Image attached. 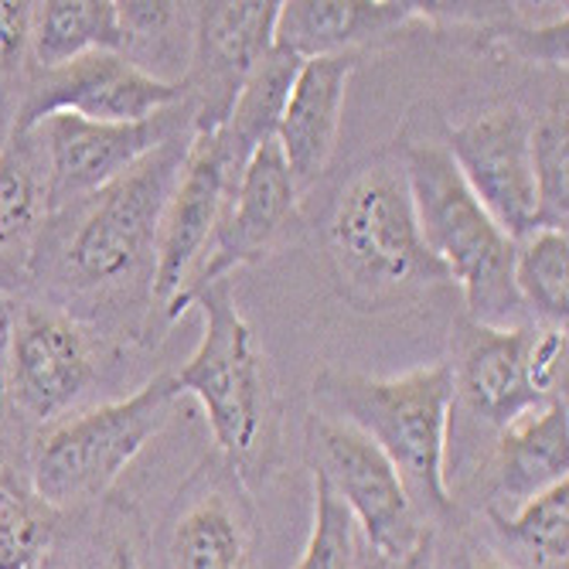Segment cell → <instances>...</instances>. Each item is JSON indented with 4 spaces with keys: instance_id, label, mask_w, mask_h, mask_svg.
<instances>
[{
    "instance_id": "31",
    "label": "cell",
    "mask_w": 569,
    "mask_h": 569,
    "mask_svg": "<svg viewBox=\"0 0 569 569\" xmlns=\"http://www.w3.org/2000/svg\"><path fill=\"white\" fill-rule=\"evenodd\" d=\"M358 569H437L433 566V532L423 529V536L402 556H379L361 546V539H358Z\"/></svg>"
},
{
    "instance_id": "16",
    "label": "cell",
    "mask_w": 569,
    "mask_h": 569,
    "mask_svg": "<svg viewBox=\"0 0 569 569\" xmlns=\"http://www.w3.org/2000/svg\"><path fill=\"white\" fill-rule=\"evenodd\" d=\"M355 62V51H345V56L307 59L297 69L273 137L283 150V161L293 174L297 191H307L331 164Z\"/></svg>"
},
{
    "instance_id": "22",
    "label": "cell",
    "mask_w": 569,
    "mask_h": 569,
    "mask_svg": "<svg viewBox=\"0 0 569 569\" xmlns=\"http://www.w3.org/2000/svg\"><path fill=\"white\" fill-rule=\"evenodd\" d=\"M48 212V178L38 150L28 133H11L0 147V260L24 256Z\"/></svg>"
},
{
    "instance_id": "34",
    "label": "cell",
    "mask_w": 569,
    "mask_h": 569,
    "mask_svg": "<svg viewBox=\"0 0 569 569\" xmlns=\"http://www.w3.org/2000/svg\"><path fill=\"white\" fill-rule=\"evenodd\" d=\"M471 569H511V566L501 562V559H481V562H475Z\"/></svg>"
},
{
    "instance_id": "20",
    "label": "cell",
    "mask_w": 569,
    "mask_h": 569,
    "mask_svg": "<svg viewBox=\"0 0 569 569\" xmlns=\"http://www.w3.org/2000/svg\"><path fill=\"white\" fill-rule=\"evenodd\" d=\"M297 69H300V59L273 44L263 56V62L249 72L246 86L239 89L236 107H232L226 127L219 130V143H222L226 164L232 174V188H236V181H239V174H242V168L252 153L260 150L267 140L277 137V127H280V117L287 107L290 86L297 79Z\"/></svg>"
},
{
    "instance_id": "25",
    "label": "cell",
    "mask_w": 569,
    "mask_h": 569,
    "mask_svg": "<svg viewBox=\"0 0 569 569\" xmlns=\"http://www.w3.org/2000/svg\"><path fill=\"white\" fill-rule=\"evenodd\" d=\"M566 92L532 123L529 153L539 201V229H566L569 222V117Z\"/></svg>"
},
{
    "instance_id": "13",
    "label": "cell",
    "mask_w": 569,
    "mask_h": 569,
    "mask_svg": "<svg viewBox=\"0 0 569 569\" xmlns=\"http://www.w3.org/2000/svg\"><path fill=\"white\" fill-rule=\"evenodd\" d=\"M529 133L532 120L519 107H495L453 127L447 140L463 184L515 242L539 229Z\"/></svg>"
},
{
    "instance_id": "21",
    "label": "cell",
    "mask_w": 569,
    "mask_h": 569,
    "mask_svg": "<svg viewBox=\"0 0 569 569\" xmlns=\"http://www.w3.org/2000/svg\"><path fill=\"white\" fill-rule=\"evenodd\" d=\"M89 51H123V28L113 0L34 4L31 56L38 69H59Z\"/></svg>"
},
{
    "instance_id": "4",
    "label": "cell",
    "mask_w": 569,
    "mask_h": 569,
    "mask_svg": "<svg viewBox=\"0 0 569 569\" xmlns=\"http://www.w3.org/2000/svg\"><path fill=\"white\" fill-rule=\"evenodd\" d=\"M328 236L341 280L366 300H386L450 280L423 242L399 168L376 164L355 174L338 194Z\"/></svg>"
},
{
    "instance_id": "14",
    "label": "cell",
    "mask_w": 569,
    "mask_h": 569,
    "mask_svg": "<svg viewBox=\"0 0 569 569\" xmlns=\"http://www.w3.org/2000/svg\"><path fill=\"white\" fill-rule=\"evenodd\" d=\"M229 194L232 174L219 133H191L181 174L161 216L158 246H153V297L164 303V310H171L184 293L216 236Z\"/></svg>"
},
{
    "instance_id": "15",
    "label": "cell",
    "mask_w": 569,
    "mask_h": 569,
    "mask_svg": "<svg viewBox=\"0 0 569 569\" xmlns=\"http://www.w3.org/2000/svg\"><path fill=\"white\" fill-rule=\"evenodd\" d=\"M96 379L89 335L62 310L18 303L11 331L8 396L34 420L69 409Z\"/></svg>"
},
{
    "instance_id": "26",
    "label": "cell",
    "mask_w": 569,
    "mask_h": 569,
    "mask_svg": "<svg viewBox=\"0 0 569 569\" xmlns=\"http://www.w3.org/2000/svg\"><path fill=\"white\" fill-rule=\"evenodd\" d=\"M56 539V508L34 491L0 481V569H41Z\"/></svg>"
},
{
    "instance_id": "5",
    "label": "cell",
    "mask_w": 569,
    "mask_h": 569,
    "mask_svg": "<svg viewBox=\"0 0 569 569\" xmlns=\"http://www.w3.org/2000/svg\"><path fill=\"white\" fill-rule=\"evenodd\" d=\"M174 402V372H161L133 396L59 423L34 450V495L48 508H76L110 491L127 463L168 427Z\"/></svg>"
},
{
    "instance_id": "10",
    "label": "cell",
    "mask_w": 569,
    "mask_h": 569,
    "mask_svg": "<svg viewBox=\"0 0 569 569\" xmlns=\"http://www.w3.org/2000/svg\"><path fill=\"white\" fill-rule=\"evenodd\" d=\"M31 133L44 140V178L48 204H62L96 194L140 164L153 147L178 133H191V102L161 110L137 123H92L76 113H56L41 120Z\"/></svg>"
},
{
    "instance_id": "9",
    "label": "cell",
    "mask_w": 569,
    "mask_h": 569,
    "mask_svg": "<svg viewBox=\"0 0 569 569\" xmlns=\"http://www.w3.org/2000/svg\"><path fill=\"white\" fill-rule=\"evenodd\" d=\"M310 443L318 447V468L331 491L348 508L358 539L379 556H402L423 536L402 478L396 475L392 460L345 420L328 412H315L307 427Z\"/></svg>"
},
{
    "instance_id": "32",
    "label": "cell",
    "mask_w": 569,
    "mask_h": 569,
    "mask_svg": "<svg viewBox=\"0 0 569 569\" xmlns=\"http://www.w3.org/2000/svg\"><path fill=\"white\" fill-rule=\"evenodd\" d=\"M18 303L0 293V402L8 399V372H11V331H14Z\"/></svg>"
},
{
    "instance_id": "6",
    "label": "cell",
    "mask_w": 569,
    "mask_h": 569,
    "mask_svg": "<svg viewBox=\"0 0 569 569\" xmlns=\"http://www.w3.org/2000/svg\"><path fill=\"white\" fill-rule=\"evenodd\" d=\"M191 133L153 147L140 164L96 191L89 212L66 246V273L79 287L127 280L158 246L164 204L181 174Z\"/></svg>"
},
{
    "instance_id": "23",
    "label": "cell",
    "mask_w": 569,
    "mask_h": 569,
    "mask_svg": "<svg viewBox=\"0 0 569 569\" xmlns=\"http://www.w3.org/2000/svg\"><path fill=\"white\" fill-rule=\"evenodd\" d=\"M515 246V290L519 300L556 328L569 315V236L566 229H536Z\"/></svg>"
},
{
    "instance_id": "7",
    "label": "cell",
    "mask_w": 569,
    "mask_h": 569,
    "mask_svg": "<svg viewBox=\"0 0 569 569\" xmlns=\"http://www.w3.org/2000/svg\"><path fill=\"white\" fill-rule=\"evenodd\" d=\"M566 372V328L536 335L526 325H471L453 369V399L495 430H508L559 396Z\"/></svg>"
},
{
    "instance_id": "1",
    "label": "cell",
    "mask_w": 569,
    "mask_h": 569,
    "mask_svg": "<svg viewBox=\"0 0 569 569\" xmlns=\"http://www.w3.org/2000/svg\"><path fill=\"white\" fill-rule=\"evenodd\" d=\"M315 399L325 406L318 412L351 423L392 460L412 505L433 511L450 508L447 430L453 409V369L447 361L392 379L325 372L315 382Z\"/></svg>"
},
{
    "instance_id": "3",
    "label": "cell",
    "mask_w": 569,
    "mask_h": 569,
    "mask_svg": "<svg viewBox=\"0 0 569 569\" xmlns=\"http://www.w3.org/2000/svg\"><path fill=\"white\" fill-rule=\"evenodd\" d=\"M204 315V331L191 358L174 372L178 396H194L209 417L212 437L236 475L260 463L273 427V389L267 358L229 280L194 293Z\"/></svg>"
},
{
    "instance_id": "2",
    "label": "cell",
    "mask_w": 569,
    "mask_h": 569,
    "mask_svg": "<svg viewBox=\"0 0 569 569\" xmlns=\"http://www.w3.org/2000/svg\"><path fill=\"white\" fill-rule=\"evenodd\" d=\"M423 242L450 280L463 287L475 325L511 328L522 315L515 290V239L463 184L443 143H412L402 164Z\"/></svg>"
},
{
    "instance_id": "18",
    "label": "cell",
    "mask_w": 569,
    "mask_h": 569,
    "mask_svg": "<svg viewBox=\"0 0 569 569\" xmlns=\"http://www.w3.org/2000/svg\"><path fill=\"white\" fill-rule=\"evenodd\" d=\"M409 18L412 4L396 0H290L280 4L273 44L300 62L345 56L355 51V44L382 38Z\"/></svg>"
},
{
    "instance_id": "11",
    "label": "cell",
    "mask_w": 569,
    "mask_h": 569,
    "mask_svg": "<svg viewBox=\"0 0 569 569\" xmlns=\"http://www.w3.org/2000/svg\"><path fill=\"white\" fill-rule=\"evenodd\" d=\"M194 8L191 66L184 82L191 102V133H219L236 107L249 72L273 48L277 0H216Z\"/></svg>"
},
{
    "instance_id": "24",
    "label": "cell",
    "mask_w": 569,
    "mask_h": 569,
    "mask_svg": "<svg viewBox=\"0 0 569 569\" xmlns=\"http://www.w3.org/2000/svg\"><path fill=\"white\" fill-rule=\"evenodd\" d=\"M491 522L501 539L522 549L536 566H562L569 552V478L532 495L515 515L491 508Z\"/></svg>"
},
{
    "instance_id": "8",
    "label": "cell",
    "mask_w": 569,
    "mask_h": 569,
    "mask_svg": "<svg viewBox=\"0 0 569 569\" xmlns=\"http://www.w3.org/2000/svg\"><path fill=\"white\" fill-rule=\"evenodd\" d=\"M181 79H153L123 51H89L59 69H34L11 133H31L56 113L92 123H137L184 102Z\"/></svg>"
},
{
    "instance_id": "27",
    "label": "cell",
    "mask_w": 569,
    "mask_h": 569,
    "mask_svg": "<svg viewBox=\"0 0 569 569\" xmlns=\"http://www.w3.org/2000/svg\"><path fill=\"white\" fill-rule=\"evenodd\" d=\"M297 569H358V529L321 471H315V522Z\"/></svg>"
},
{
    "instance_id": "17",
    "label": "cell",
    "mask_w": 569,
    "mask_h": 569,
    "mask_svg": "<svg viewBox=\"0 0 569 569\" xmlns=\"http://www.w3.org/2000/svg\"><path fill=\"white\" fill-rule=\"evenodd\" d=\"M171 569H256L252 508L232 478L212 475L191 491L171 526Z\"/></svg>"
},
{
    "instance_id": "29",
    "label": "cell",
    "mask_w": 569,
    "mask_h": 569,
    "mask_svg": "<svg viewBox=\"0 0 569 569\" xmlns=\"http://www.w3.org/2000/svg\"><path fill=\"white\" fill-rule=\"evenodd\" d=\"M188 4H171V0H158V4H117L120 28H123V48L147 44L153 38H164L171 24L184 14Z\"/></svg>"
},
{
    "instance_id": "33",
    "label": "cell",
    "mask_w": 569,
    "mask_h": 569,
    "mask_svg": "<svg viewBox=\"0 0 569 569\" xmlns=\"http://www.w3.org/2000/svg\"><path fill=\"white\" fill-rule=\"evenodd\" d=\"M102 569H140V562H137V556H133V549L130 546H113V552H110V559H107V566Z\"/></svg>"
},
{
    "instance_id": "19",
    "label": "cell",
    "mask_w": 569,
    "mask_h": 569,
    "mask_svg": "<svg viewBox=\"0 0 569 569\" xmlns=\"http://www.w3.org/2000/svg\"><path fill=\"white\" fill-rule=\"evenodd\" d=\"M566 468H569L566 399H552L549 406L501 430L495 450V478L505 498L522 505L532 495L566 481Z\"/></svg>"
},
{
    "instance_id": "28",
    "label": "cell",
    "mask_w": 569,
    "mask_h": 569,
    "mask_svg": "<svg viewBox=\"0 0 569 569\" xmlns=\"http://www.w3.org/2000/svg\"><path fill=\"white\" fill-rule=\"evenodd\" d=\"M34 4L28 0H0V82L14 79L31 51Z\"/></svg>"
},
{
    "instance_id": "30",
    "label": "cell",
    "mask_w": 569,
    "mask_h": 569,
    "mask_svg": "<svg viewBox=\"0 0 569 569\" xmlns=\"http://www.w3.org/2000/svg\"><path fill=\"white\" fill-rule=\"evenodd\" d=\"M566 14L556 21V24H549V28H539V31H532V28H515L511 34H508V41H515V48L522 51L526 59H536V62H549V66H562L566 69Z\"/></svg>"
},
{
    "instance_id": "12",
    "label": "cell",
    "mask_w": 569,
    "mask_h": 569,
    "mask_svg": "<svg viewBox=\"0 0 569 569\" xmlns=\"http://www.w3.org/2000/svg\"><path fill=\"white\" fill-rule=\"evenodd\" d=\"M297 201H300V191L283 161V150L277 140H267L246 161V168L226 201V209H222L216 236H212L209 249H204L201 263L194 267L184 293L168 310V318H178L194 300L198 290L212 287L219 280H229V273L239 267L260 263L277 246L283 229L293 222Z\"/></svg>"
}]
</instances>
